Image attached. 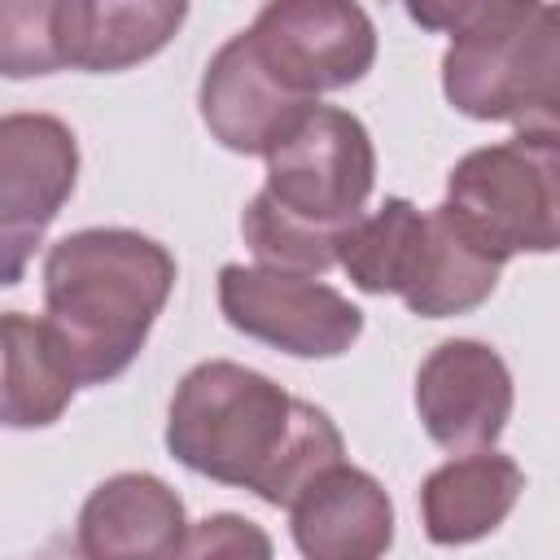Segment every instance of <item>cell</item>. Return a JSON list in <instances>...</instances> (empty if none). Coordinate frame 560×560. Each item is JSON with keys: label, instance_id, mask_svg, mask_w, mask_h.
Instances as JSON below:
<instances>
[{"label": "cell", "instance_id": "obj_1", "mask_svg": "<svg viewBox=\"0 0 560 560\" xmlns=\"http://www.w3.org/2000/svg\"><path fill=\"white\" fill-rule=\"evenodd\" d=\"M166 451L197 477L289 508L302 486L346 459V438L324 407L293 398L271 376L206 359L171 394Z\"/></svg>", "mask_w": 560, "mask_h": 560}, {"label": "cell", "instance_id": "obj_2", "mask_svg": "<svg viewBox=\"0 0 560 560\" xmlns=\"http://www.w3.org/2000/svg\"><path fill=\"white\" fill-rule=\"evenodd\" d=\"M262 158L267 184L241 210V236L258 267L319 280L337 267V241L372 197V136L359 114L315 101Z\"/></svg>", "mask_w": 560, "mask_h": 560}, {"label": "cell", "instance_id": "obj_3", "mask_svg": "<svg viewBox=\"0 0 560 560\" xmlns=\"http://www.w3.org/2000/svg\"><path fill=\"white\" fill-rule=\"evenodd\" d=\"M175 289V258L136 228H83L44 254V324L74 385L122 376Z\"/></svg>", "mask_w": 560, "mask_h": 560}, {"label": "cell", "instance_id": "obj_4", "mask_svg": "<svg viewBox=\"0 0 560 560\" xmlns=\"http://www.w3.org/2000/svg\"><path fill=\"white\" fill-rule=\"evenodd\" d=\"M407 18L451 35L442 52L446 101L477 122L556 131L560 114V13L521 0H429Z\"/></svg>", "mask_w": 560, "mask_h": 560}, {"label": "cell", "instance_id": "obj_5", "mask_svg": "<svg viewBox=\"0 0 560 560\" xmlns=\"http://www.w3.org/2000/svg\"><path fill=\"white\" fill-rule=\"evenodd\" d=\"M442 210L499 262L551 254L560 241V136L516 131L464 153L446 175Z\"/></svg>", "mask_w": 560, "mask_h": 560}, {"label": "cell", "instance_id": "obj_6", "mask_svg": "<svg viewBox=\"0 0 560 560\" xmlns=\"http://www.w3.org/2000/svg\"><path fill=\"white\" fill-rule=\"evenodd\" d=\"M245 39L267 74L302 101L359 83L376 61V26L350 0H271Z\"/></svg>", "mask_w": 560, "mask_h": 560}, {"label": "cell", "instance_id": "obj_7", "mask_svg": "<svg viewBox=\"0 0 560 560\" xmlns=\"http://www.w3.org/2000/svg\"><path fill=\"white\" fill-rule=\"evenodd\" d=\"M79 184V140L57 114H0V289H13Z\"/></svg>", "mask_w": 560, "mask_h": 560}, {"label": "cell", "instance_id": "obj_8", "mask_svg": "<svg viewBox=\"0 0 560 560\" xmlns=\"http://www.w3.org/2000/svg\"><path fill=\"white\" fill-rule=\"evenodd\" d=\"M223 319L293 359H337L363 337V311L332 284L271 267H219Z\"/></svg>", "mask_w": 560, "mask_h": 560}, {"label": "cell", "instance_id": "obj_9", "mask_svg": "<svg viewBox=\"0 0 560 560\" xmlns=\"http://www.w3.org/2000/svg\"><path fill=\"white\" fill-rule=\"evenodd\" d=\"M512 372L503 354L477 337L433 346L416 372V416L424 433L455 455L490 451L512 416Z\"/></svg>", "mask_w": 560, "mask_h": 560}, {"label": "cell", "instance_id": "obj_10", "mask_svg": "<svg viewBox=\"0 0 560 560\" xmlns=\"http://www.w3.org/2000/svg\"><path fill=\"white\" fill-rule=\"evenodd\" d=\"M289 529L302 560H381L394 542V503L372 472L341 459L302 486Z\"/></svg>", "mask_w": 560, "mask_h": 560}, {"label": "cell", "instance_id": "obj_11", "mask_svg": "<svg viewBox=\"0 0 560 560\" xmlns=\"http://www.w3.org/2000/svg\"><path fill=\"white\" fill-rule=\"evenodd\" d=\"M184 534V499L153 472H114L79 508L83 560H175Z\"/></svg>", "mask_w": 560, "mask_h": 560}, {"label": "cell", "instance_id": "obj_12", "mask_svg": "<svg viewBox=\"0 0 560 560\" xmlns=\"http://www.w3.org/2000/svg\"><path fill=\"white\" fill-rule=\"evenodd\" d=\"M197 105H201V122L210 127V136L223 149L245 153V158H262L280 140V131L315 101L284 92L267 74V66L258 61V52L249 48L245 31H236L206 61Z\"/></svg>", "mask_w": 560, "mask_h": 560}, {"label": "cell", "instance_id": "obj_13", "mask_svg": "<svg viewBox=\"0 0 560 560\" xmlns=\"http://www.w3.org/2000/svg\"><path fill=\"white\" fill-rule=\"evenodd\" d=\"M184 18L179 0H57V57L83 74H114L162 52Z\"/></svg>", "mask_w": 560, "mask_h": 560}, {"label": "cell", "instance_id": "obj_14", "mask_svg": "<svg viewBox=\"0 0 560 560\" xmlns=\"http://www.w3.org/2000/svg\"><path fill=\"white\" fill-rule=\"evenodd\" d=\"M525 490V472L503 451H468L451 455L420 481V521L429 542L468 547L494 534Z\"/></svg>", "mask_w": 560, "mask_h": 560}, {"label": "cell", "instance_id": "obj_15", "mask_svg": "<svg viewBox=\"0 0 560 560\" xmlns=\"http://www.w3.org/2000/svg\"><path fill=\"white\" fill-rule=\"evenodd\" d=\"M503 262L490 258L442 206L424 210V236L416 249V262L398 289L402 306L420 319H451L477 311L494 284Z\"/></svg>", "mask_w": 560, "mask_h": 560}, {"label": "cell", "instance_id": "obj_16", "mask_svg": "<svg viewBox=\"0 0 560 560\" xmlns=\"http://www.w3.org/2000/svg\"><path fill=\"white\" fill-rule=\"evenodd\" d=\"M74 376L44 319L0 311V424L48 429L74 398Z\"/></svg>", "mask_w": 560, "mask_h": 560}, {"label": "cell", "instance_id": "obj_17", "mask_svg": "<svg viewBox=\"0 0 560 560\" xmlns=\"http://www.w3.org/2000/svg\"><path fill=\"white\" fill-rule=\"evenodd\" d=\"M424 236V210L407 197H385L376 210H363L337 241V267L363 293H394L402 289L416 249Z\"/></svg>", "mask_w": 560, "mask_h": 560}, {"label": "cell", "instance_id": "obj_18", "mask_svg": "<svg viewBox=\"0 0 560 560\" xmlns=\"http://www.w3.org/2000/svg\"><path fill=\"white\" fill-rule=\"evenodd\" d=\"M52 18L57 0H0V79H35L61 70Z\"/></svg>", "mask_w": 560, "mask_h": 560}, {"label": "cell", "instance_id": "obj_19", "mask_svg": "<svg viewBox=\"0 0 560 560\" xmlns=\"http://www.w3.org/2000/svg\"><path fill=\"white\" fill-rule=\"evenodd\" d=\"M175 560H271V534L236 512H214L188 525Z\"/></svg>", "mask_w": 560, "mask_h": 560}]
</instances>
